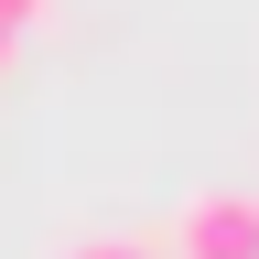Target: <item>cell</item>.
<instances>
[{
    "instance_id": "obj_1",
    "label": "cell",
    "mask_w": 259,
    "mask_h": 259,
    "mask_svg": "<svg viewBox=\"0 0 259 259\" xmlns=\"http://www.w3.org/2000/svg\"><path fill=\"white\" fill-rule=\"evenodd\" d=\"M173 259H259V194L216 184L173 205Z\"/></svg>"
},
{
    "instance_id": "obj_4",
    "label": "cell",
    "mask_w": 259,
    "mask_h": 259,
    "mask_svg": "<svg viewBox=\"0 0 259 259\" xmlns=\"http://www.w3.org/2000/svg\"><path fill=\"white\" fill-rule=\"evenodd\" d=\"M0 54H11V44H0Z\"/></svg>"
},
{
    "instance_id": "obj_2",
    "label": "cell",
    "mask_w": 259,
    "mask_h": 259,
    "mask_svg": "<svg viewBox=\"0 0 259 259\" xmlns=\"http://www.w3.org/2000/svg\"><path fill=\"white\" fill-rule=\"evenodd\" d=\"M65 259H162V248H141V238H76Z\"/></svg>"
},
{
    "instance_id": "obj_3",
    "label": "cell",
    "mask_w": 259,
    "mask_h": 259,
    "mask_svg": "<svg viewBox=\"0 0 259 259\" xmlns=\"http://www.w3.org/2000/svg\"><path fill=\"white\" fill-rule=\"evenodd\" d=\"M32 22H44V0H0V44H22Z\"/></svg>"
}]
</instances>
